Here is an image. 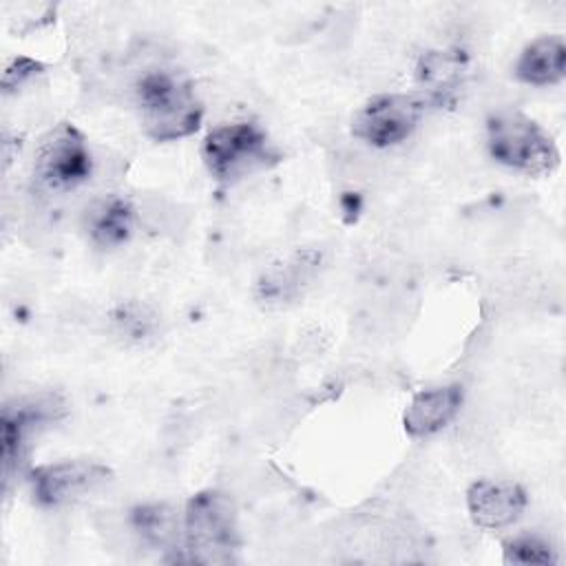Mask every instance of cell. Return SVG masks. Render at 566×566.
Masks as SVG:
<instances>
[{"mask_svg":"<svg viewBox=\"0 0 566 566\" xmlns=\"http://www.w3.org/2000/svg\"><path fill=\"white\" fill-rule=\"evenodd\" d=\"M38 69H40L38 62H33V60H29V57H15V60L4 69V73H2V88H4V93H9V91L18 88L20 84H24L31 75L38 73Z\"/></svg>","mask_w":566,"mask_h":566,"instance_id":"e0dca14e","label":"cell"},{"mask_svg":"<svg viewBox=\"0 0 566 566\" xmlns=\"http://www.w3.org/2000/svg\"><path fill=\"white\" fill-rule=\"evenodd\" d=\"M113 478L106 464L95 460H62L31 471V493L40 506L57 509L86 497Z\"/></svg>","mask_w":566,"mask_h":566,"instance_id":"52a82bcc","label":"cell"},{"mask_svg":"<svg viewBox=\"0 0 566 566\" xmlns=\"http://www.w3.org/2000/svg\"><path fill=\"white\" fill-rule=\"evenodd\" d=\"M66 413L64 402L55 394H40L33 398L15 400L2 409V475L11 480V471L18 469L24 455L27 440L42 427L60 420Z\"/></svg>","mask_w":566,"mask_h":566,"instance_id":"ba28073f","label":"cell"},{"mask_svg":"<svg viewBox=\"0 0 566 566\" xmlns=\"http://www.w3.org/2000/svg\"><path fill=\"white\" fill-rule=\"evenodd\" d=\"M462 405V387L444 385L418 391L402 413L405 431L413 438H424L447 427Z\"/></svg>","mask_w":566,"mask_h":566,"instance_id":"8fae6325","label":"cell"},{"mask_svg":"<svg viewBox=\"0 0 566 566\" xmlns=\"http://www.w3.org/2000/svg\"><path fill=\"white\" fill-rule=\"evenodd\" d=\"M84 228L93 245L119 248L124 245L135 228V208L128 199L111 195L93 201L84 214Z\"/></svg>","mask_w":566,"mask_h":566,"instance_id":"7c38bea8","label":"cell"},{"mask_svg":"<svg viewBox=\"0 0 566 566\" xmlns=\"http://www.w3.org/2000/svg\"><path fill=\"white\" fill-rule=\"evenodd\" d=\"M321 252L296 250L270 265L256 281V298L265 307H283L294 303L312 285L318 274Z\"/></svg>","mask_w":566,"mask_h":566,"instance_id":"9c48e42d","label":"cell"},{"mask_svg":"<svg viewBox=\"0 0 566 566\" xmlns=\"http://www.w3.org/2000/svg\"><path fill=\"white\" fill-rule=\"evenodd\" d=\"M427 111V99L413 93H382L365 102L354 119L352 133L369 146L387 148L405 142Z\"/></svg>","mask_w":566,"mask_h":566,"instance_id":"8992f818","label":"cell"},{"mask_svg":"<svg viewBox=\"0 0 566 566\" xmlns=\"http://www.w3.org/2000/svg\"><path fill=\"white\" fill-rule=\"evenodd\" d=\"M504 562L506 564H555L557 555L555 548L535 535H520L504 544Z\"/></svg>","mask_w":566,"mask_h":566,"instance_id":"9a60e30c","label":"cell"},{"mask_svg":"<svg viewBox=\"0 0 566 566\" xmlns=\"http://www.w3.org/2000/svg\"><path fill=\"white\" fill-rule=\"evenodd\" d=\"M241 546L237 506L217 489L195 493L184 511L186 559L203 566H228L237 562Z\"/></svg>","mask_w":566,"mask_h":566,"instance_id":"7a4b0ae2","label":"cell"},{"mask_svg":"<svg viewBox=\"0 0 566 566\" xmlns=\"http://www.w3.org/2000/svg\"><path fill=\"white\" fill-rule=\"evenodd\" d=\"M208 172L221 184H234L276 166L283 155L254 122H234L212 128L201 146Z\"/></svg>","mask_w":566,"mask_h":566,"instance_id":"3957f363","label":"cell"},{"mask_svg":"<svg viewBox=\"0 0 566 566\" xmlns=\"http://www.w3.org/2000/svg\"><path fill=\"white\" fill-rule=\"evenodd\" d=\"M566 75V44L559 35H542L520 53L515 77L531 86H551Z\"/></svg>","mask_w":566,"mask_h":566,"instance_id":"4fadbf2b","label":"cell"},{"mask_svg":"<svg viewBox=\"0 0 566 566\" xmlns=\"http://www.w3.org/2000/svg\"><path fill=\"white\" fill-rule=\"evenodd\" d=\"M93 172V157L84 135L69 122L51 128L35 148L33 177L51 192H69Z\"/></svg>","mask_w":566,"mask_h":566,"instance_id":"5b68a950","label":"cell"},{"mask_svg":"<svg viewBox=\"0 0 566 566\" xmlns=\"http://www.w3.org/2000/svg\"><path fill=\"white\" fill-rule=\"evenodd\" d=\"M471 520L482 528L511 526L526 509V493L511 480H478L467 491Z\"/></svg>","mask_w":566,"mask_h":566,"instance_id":"30bf717a","label":"cell"},{"mask_svg":"<svg viewBox=\"0 0 566 566\" xmlns=\"http://www.w3.org/2000/svg\"><path fill=\"white\" fill-rule=\"evenodd\" d=\"M491 157L524 175H548L559 166L553 137L520 111H497L486 119Z\"/></svg>","mask_w":566,"mask_h":566,"instance_id":"277c9868","label":"cell"},{"mask_svg":"<svg viewBox=\"0 0 566 566\" xmlns=\"http://www.w3.org/2000/svg\"><path fill=\"white\" fill-rule=\"evenodd\" d=\"M135 102L144 133L155 142L188 137L203 119V104L192 84L175 71H146L135 84Z\"/></svg>","mask_w":566,"mask_h":566,"instance_id":"6da1fadb","label":"cell"},{"mask_svg":"<svg viewBox=\"0 0 566 566\" xmlns=\"http://www.w3.org/2000/svg\"><path fill=\"white\" fill-rule=\"evenodd\" d=\"M130 522L139 539L164 553H175L184 539V520L168 504H142L130 513Z\"/></svg>","mask_w":566,"mask_h":566,"instance_id":"5bb4252c","label":"cell"},{"mask_svg":"<svg viewBox=\"0 0 566 566\" xmlns=\"http://www.w3.org/2000/svg\"><path fill=\"white\" fill-rule=\"evenodd\" d=\"M115 323L119 327V334H124L130 340H142L150 336L155 329V316L139 305L119 307L115 314Z\"/></svg>","mask_w":566,"mask_h":566,"instance_id":"2e32d148","label":"cell"}]
</instances>
